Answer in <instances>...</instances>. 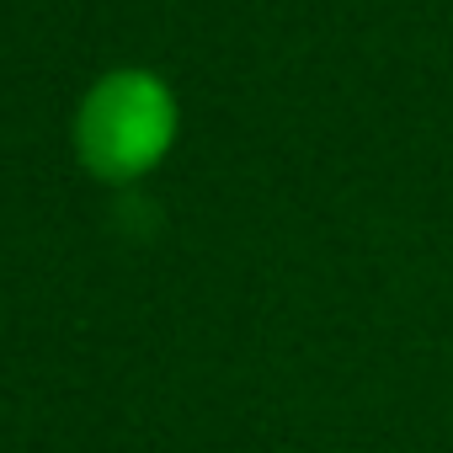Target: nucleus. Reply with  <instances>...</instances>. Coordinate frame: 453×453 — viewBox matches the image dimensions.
<instances>
[{"mask_svg":"<svg viewBox=\"0 0 453 453\" xmlns=\"http://www.w3.org/2000/svg\"><path fill=\"white\" fill-rule=\"evenodd\" d=\"M176 134V102L150 70H112L81 102L75 144L102 181H128L150 171Z\"/></svg>","mask_w":453,"mask_h":453,"instance_id":"obj_1","label":"nucleus"}]
</instances>
